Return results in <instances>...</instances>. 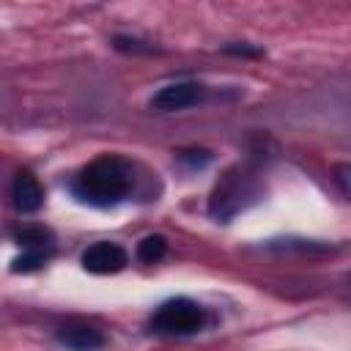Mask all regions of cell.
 Masks as SVG:
<instances>
[{
    "label": "cell",
    "mask_w": 351,
    "mask_h": 351,
    "mask_svg": "<svg viewBox=\"0 0 351 351\" xmlns=\"http://www.w3.org/2000/svg\"><path fill=\"white\" fill-rule=\"evenodd\" d=\"M126 266V252L112 241H96L82 252V269L90 274H115Z\"/></svg>",
    "instance_id": "cell-5"
},
{
    "label": "cell",
    "mask_w": 351,
    "mask_h": 351,
    "mask_svg": "<svg viewBox=\"0 0 351 351\" xmlns=\"http://www.w3.org/2000/svg\"><path fill=\"white\" fill-rule=\"evenodd\" d=\"M58 340L71 351H96L104 346V335L88 324H69L58 332Z\"/></svg>",
    "instance_id": "cell-7"
},
{
    "label": "cell",
    "mask_w": 351,
    "mask_h": 351,
    "mask_svg": "<svg viewBox=\"0 0 351 351\" xmlns=\"http://www.w3.org/2000/svg\"><path fill=\"white\" fill-rule=\"evenodd\" d=\"M178 162L186 167H206L211 162V154L203 148H192V151H178Z\"/></svg>",
    "instance_id": "cell-9"
},
{
    "label": "cell",
    "mask_w": 351,
    "mask_h": 351,
    "mask_svg": "<svg viewBox=\"0 0 351 351\" xmlns=\"http://www.w3.org/2000/svg\"><path fill=\"white\" fill-rule=\"evenodd\" d=\"M11 200H14L16 211H22V214H30V211H38V208H41V203H44V189H41L38 178H36L30 170H19V173L14 176Z\"/></svg>",
    "instance_id": "cell-6"
},
{
    "label": "cell",
    "mask_w": 351,
    "mask_h": 351,
    "mask_svg": "<svg viewBox=\"0 0 351 351\" xmlns=\"http://www.w3.org/2000/svg\"><path fill=\"white\" fill-rule=\"evenodd\" d=\"M335 181L346 197H351V165H337L335 167Z\"/></svg>",
    "instance_id": "cell-10"
},
{
    "label": "cell",
    "mask_w": 351,
    "mask_h": 351,
    "mask_svg": "<svg viewBox=\"0 0 351 351\" xmlns=\"http://www.w3.org/2000/svg\"><path fill=\"white\" fill-rule=\"evenodd\" d=\"M165 252H167V241H165V236H159V233L145 236V239L137 244V258H140L143 263H156V261L165 258Z\"/></svg>",
    "instance_id": "cell-8"
},
{
    "label": "cell",
    "mask_w": 351,
    "mask_h": 351,
    "mask_svg": "<svg viewBox=\"0 0 351 351\" xmlns=\"http://www.w3.org/2000/svg\"><path fill=\"white\" fill-rule=\"evenodd\" d=\"M112 44H115V49H123V52H148L151 49V47H140V41L129 38V36H115Z\"/></svg>",
    "instance_id": "cell-11"
},
{
    "label": "cell",
    "mask_w": 351,
    "mask_h": 351,
    "mask_svg": "<svg viewBox=\"0 0 351 351\" xmlns=\"http://www.w3.org/2000/svg\"><path fill=\"white\" fill-rule=\"evenodd\" d=\"M134 184V170L126 159L121 156H99L93 162H88L71 181V192L77 200L88 203V206H115L121 200H126V195L132 192Z\"/></svg>",
    "instance_id": "cell-1"
},
{
    "label": "cell",
    "mask_w": 351,
    "mask_h": 351,
    "mask_svg": "<svg viewBox=\"0 0 351 351\" xmlns=\"http://www.w3.org/2000/svg\"><path fill=\"white\" fill-rule=\"evenodd\" d=\"M203 99V85L200 82H170L159 88L151 96V107L159 112H176L184 107H192Z\"/></svg>",
    "instance_id": "cell-4"
},
{
    "label": "cell",
    "mask_w": 351,
    "mask_h": 351,
    "mask_svg": "<svg viewBox=\"0 0 351 351\" xmlns=\"http://www.w3.org/2000/svg\"><path fill=\"white\" fill-rule=\"evenodd\" d=\"M258 181L247 167H230L214 186L208 197V214L219 222L233 219L239 211H244L255 197H258Z\"/></svg>",
    "instance_id": "cell-2"
},
{
    "label": "cell",
    "mask_w": 351,
    "mask_h": 351,
    "mask_svg": "<svg viewBox=\"0 0 351 351\" xmlns=\"http://www.w3.org/2000/svg\"><path fill=\"white\" fill-rule=\"evenodd\" d=\"M203 321H206V313L197 302L186 296H176L156 307V313L151 315V329L156 335L184 337V335H195L203 326Z\"/></svg>",
    "instance_id": "cell-3"
},
{
    "label": "cell",
    "mask_w": 351,
    "mask_h": 351,
    "mask_svg": "<svg viewBox=\"0 0 351 351\" xmlns=\"http://www.w3.org/2000/svg\"><path fill=\"white\" fill-rule=\"evenodd\" d=\"M225 52H233V55H261L258 49H250V47H225Z\"/></svg>",
    "instance_id": "cell-12"
}]
</instances>
